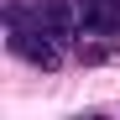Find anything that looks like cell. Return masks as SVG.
Listing matches in <instances>:
<instances>
[{"mask_svg": "<svg viewBox=\"0 0 120 120\" xmlns=\"http://www.w3.org/2000/svg\"><path fill=\"white\" fill-rule=\"evenodd\" d=\"M5 47L16 57H26L31 68H57L63 63V37H57L47 21H16L11 37H5Z\"/></svg>", "mask_w": 120, "mask_h": 120, "instance_id": "6da1fadb", "label": "cell"}]
</instances>
